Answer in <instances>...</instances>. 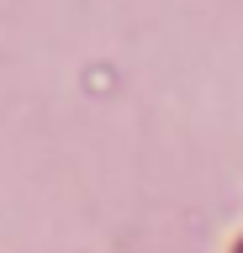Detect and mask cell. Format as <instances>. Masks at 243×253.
<instances>
[{
	"label": "cell",
	"instance_id": "cell-1",
	"mask_svg": "<svg viewBox=\"0 0 243 253\" xmlns=\"http://www.w3.org/2000/svg\"><path fill=\"white\" fill-rule=\"evenodd\" d=\"M238 253H243V248H238Z\"/></svg>",
	"mask_w": 243,
	"mask_h": 253
}]
</instances>
